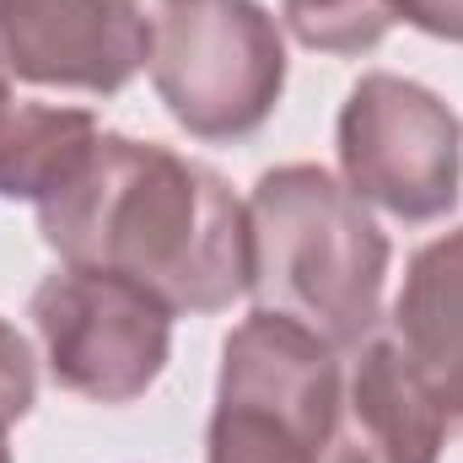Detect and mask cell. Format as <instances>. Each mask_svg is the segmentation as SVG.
<instances>
[{
  "instance_id": "obj_5",
  "label": "cell",
  "mask_w": 463,
  "mask_h": 463,
  "mask_svg": "<svg viewBox=\"0 0 463 463\" xmlns=\"http://www.w3.org/2000/svg\"><path fill=\"white\" fill-rule=\"evenodd\" d=\"M345 189L393 222H442L463 189V118L420 81L372 71L335 124Z\"/></svg>"
},
{
  "instance_id": "obj_7",
  "label": "cell",
  "mask_w": 463,
  "mask_h": 463,
  "mask_svg": "<svg viewBox=\"0 0 463 463\" xmlns=\"http://www.w3.org/2000/svg\"><path fill=\"white\" fill-rule=\"evenodd\" d=\"M151 60L135 0H0V71L27 87L114 98Z\"/></svg>"
},
{
  "instance_id": "obj_12",
  "label": "cell",
  "mask_w": 463,
  "mask_h": 463,
  "mask_svg": "<svg viewBox=\"0 0 463 463\" xmlns=\"http://www.w3.org/2000/svg\"><path fill=\"white\" fill-rule=\"evenodd\" d=\"M38 399V361L33 345L0 318V463H11V426L27 420Z\"/></svg>"
},
{
  "instance_id": "obj_14",
  "label": "cell",
  "mask_w": 463,
  "mask_h": 463,
  "mask_svg": "<svg viewBox=\"0 0 463 463\" xmlns=\"http://www.w3.org/2000/svg\"><path fill=\"white\" fill-rule=\"evenodd\" d=\"M5 109H11V76L0 71V114H5Z\"/></svg>"
},
{
  "instance_id": "obj_9",
  "label": "cell",
  "mask_w": 463,
  "mask_h": 463,
  "mask_svg": "<svg viewBox=\"0 0 463 463\" xmlns=\"http://www.w3.org/2000/svg\"><path fill=\"white\" fill-rule=\"evenodd\" d=\"M393 340L448 420H463V227L426 242L393 302Z\"/></svg>"
},
{
  "instance_id": "obj_3",
  "label": "cell",
  "mask_w": 463,
  "mask_h": 463,
  "mask_svg": "<svg viewBox=\"0 0 463 463\" xmlns=\"http://www.w3.org/2000/svg\"><path fill=\"white\" fill-rule=\"evenodd\" d=\"M340 372L329 340L253 307L222 345L205 463H324Z\"/></svg>"
},
{
  "instance_id": "obj_11",
  "label": "cell",
  "mask_w": 463,
  "mask_h": 463,
  "mask_svg": "<svg viewBox=\"0 0 463 463\" xmlns=\"http://www.w3.org/2000/svg\"><path fill=\"white\" fill-rule=\"evenodd\" d=\"M280 22L302 49L350 60L372 54L393 33L399 11L393 0H280Z\"/></svg>"
},
{
  "instance_id": "obj_4",
  "label": "cell",
  "mask_w": 463,
  "mask_h": 463,
  "mask_svg": "<svg viewBox=\"0 0 463 463\" xmlns=\"http://www.w3.org/2000/svg\"><path fill=\"white\" fill-rule=\"evenodd\" d=\"M146 71L178 129L248 140L286 92V38L259 0H162Z\"/></svg>"
},
{
  "instance_id": "obj_1",
  "label": "cell",
  "mask_w": 463,
  "mask_h": 463,
  "mask_svg": "<svg viewBox=\"0 0 463 463\" xmlns=\"http://www.w3.org/2000/svg\"><path fill=\"white\" fill-rule=\"evenodd\" d=\"M38 232L71 269L118 275L167 313H227L253 275L248 205L227 178L109 129L87 167L38 205Z\"/></svg>"
},
{
  "instance_id": "obj_13",
  "label": "cell",
  "mask_w": 463,
  "mask_h": 463,
  "mask_svg": "<svg viewBox=\"0 0 463 463\" xmlns=\"http://www.w3.org/2000/svg\"><path fill=\"white\" fill-rule=\"evenodd\" d=\"M399 22H410L426 38L442 43H463V0H393Z\"/></svg>"
},
{
  "instance_id": "obj_2",
  "label": "cell",
  "mask_w": 463,
  "mask_h": 463,
  "mask_svg": "<svg viewBox=\"0 0 463 463\" xmlns=\"http://www.w3.org/2000/svg\"><path fill=\"white\" fill-rule=\"evenodd\" d=\"M248 291L335 350L377 335L388 286V237L345 184L313 162L269 167L248 194Z\"/></svg>"
},
{
  "instance_id": "obj_8",
  "label": "cell",
  "mask_w": 463,
  "mask_h": 463,
  "mask_svg": "<svg viewBox=\"0 0 463 463\" xmlns=\"http://www.w3.org/2000/svg\"><path fill=\"white\" fill-rule=\"evenodd\" d=\"M448 415L404 361L393 335H372L350 350L340 372V404L324 463H437Z\"/></svg>"
},
{
  "instance_id": "obj_6",
  "label": "cell",
  "mask_w": 463,
  "mask_h": 463,
  "mask_svg": "<svg viewBox=\"0 0 463 463\" xmlns=\"http://www.w3.org/2000/svg\"><path fill=\"white\" fill-rule=\"evenodd\" d=\"M27 318L49 377L92 404H135L173 355V313L151 291L98 269H54L33 291Z\"/></svg>"
},
{
  "instance_id": "obj_10",
  "label": "cell",
  "mask_w": 463,
  "mask_h": 463,
  "mask_svg": "<svg viewBox=\"0 0 463 463\" xmlns=\"http://www.w3.org/2000/svg\"><path fill=\"white\" fill-rule=\"evenodd\" d=\"M103 124L87 109L16 103L0 114V200H27L33 211L54 200L98 151Z\"/></svg>"
}]
</instances>
